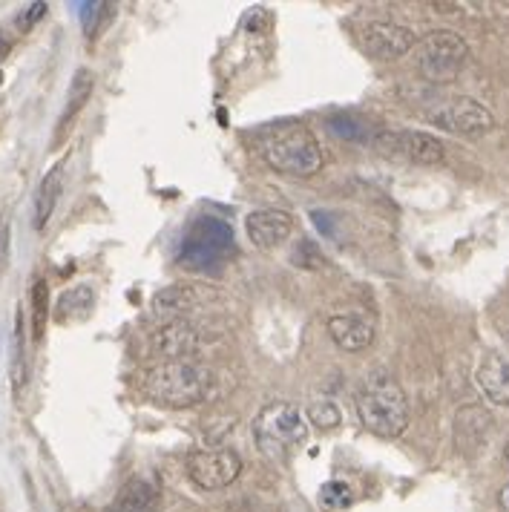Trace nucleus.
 <instances>
[{"mask_svg": "<svg viewBox=\"0 0 509 512\" xmlns=\"http://www.w3.org/2000/svg\"><path fill=\"white\" fill-rule=\"evenodd\" d=\"M141 389L153 403L167 409H187L196 406L213 389V372L205 363L187 360H164L159 366L147 369L141 377Z\"/></svg>", "mask_w": 509, "mask_h": 512, "instance_id": "obj_1", "label": "nucleus"}, {"mask_svg": "<svg viewBox=\"0 0 509 512\" xmlns=\"http://www.w3.org/2000/svg\"><path fill=\"white\" fill-rule=\"evenodd\" d=\"M259 153L282 176L308 179L323 170V147L302 124H274L259 136Z\"/></svg>", "mask_w": 509, "mask_h": 512, "instance_id": "obj_2", "label": "nucleus"}, {"mask_svg": "<svg viewBox=\"0 0 509 512\" xmlns=\"http://www.w3.org/2000/svg\"><path fill=\"white\" fill-rule=\"evenodd\" d=\"M357 418L377 438H400L409 426V397L392 374H371L357 392Z\"/></svg>", "mask_w": 509, "mask_h": 512, "instance_id": "obj_3", "label": "nucleus"}, {"mask_svg": "<svg viewBox=\"0 0 509 512\" xmlns=\"http://www.w3.org/2000/svg\"><path fill=\"white\" fill-rule=\"evenodd\" d=\"M308 438V418L294 403H271L254 420L256 449L268 458H288Z\"/></svg>", "mask_w": 509, "mask_h": 512, "instance_id": "obj_4", "label": "nucleus"}, {"mask_svg": "<svg viewBox=\"0 0 509 512\" xmlns=\"http://www.w3.org/2000/svg\"><path fill=\"white\" fill-rule=\"evenodd\" d=\"M469 58V47L458 32L452 29H435L423 35L415 47V67L426 81H452L463 70Z\"/></svg>", "mask_w": 509, "mask_h": 512, "instance_id": "obj_5", "label": "nucleus"}, {"mask_svg": "<svg viewBox=\"0 0 509 512\" xmlns=\"http://www.w3.org/2000/svg\"><path fill=\"white\" fill-rule=\"evenodd\" d=\"M242 472V461L233 449H193L187 455V475L199 489H225Z\"/></svg>", "mask_w": 509, "mask_h": 512, "instance_id": "obj_6", "label": "nucleus"}, {"mask_svg": "<svg viewBox=\"0 0 509 512\" xmlns=\"http://www.w3.org/2000/svg\"><path fill=\"white\" fill-rule=\"evenodd\" d=\"M429 118H432L435 127H443L446 133L469 136V139L486 136L495 127L492 113L486 110L481 101H475V98H455V101H449L440 110H435Z\"/></svg>", "mask_w": 509, "mask_h": 512, "instance_id": "obj_7", "label": "nucleus"}, {"mask_svg": "<svg viewBox=\"0 0 509 512\" xmlns=\"http://www.w3.org/2000/svg\"><path fill=\"white\" fill-rule=\"evenodd\" d=\"M371 144L380 153L389 156H400L415 164H440L446 156V147L438 136L432 133H420V130H400V133H380L374 136Z\"/></svg>", "mask_w": 509, "mask_h": 512, "instance_id": "obj_8", "label": "nucleus"}, {"mask_svg": "<svg viewBox=\"0 0 509 512\" xmlns=\"http://www.w3.org/2000/svg\"><path fill=\"white\" fill-rule=\"evenodd\" d=\"M360 47L366 49L371 58L394 61L412 52L417 47V38L409 26H400L394 21H371L360 29Z\"/></svg>", "mask_w": 509, "mask_h": 512, "instance_id": "obj_9", "label": "nucleus"}, {"mask_svg": "<svg viewBox=\"0 0 509 512\" xmlns=\"http://www.w3.org/2000/svg\"><path fill=\"white\" fill-rule=\"evenodd\" d=\"M291 228H294V219L291 213L277 208H262L248 213L245 219V231H248V239L251 245L259 248V251H274L277 245H282L288 236H291Z\"/></svg>", "mask_w": 509, "mask_h": 512, "instance_id": "obj_10", "label": "nucleus"}, {"mask_svg": "<svg viewBox=\"0 0 509 512\" xmlns=\"http://www.w3.org/2000/svg\"><path fill=\"white\" fill-rule=\"evenodd\" d=\"M328 334L331 340L348 354L366 351L374 343V320L363 311H343L328 320Z\"/></svg>", "mask_w": 509, "mask_h": 512, "instance_id": "obj_11", "label": "nucleus"}, {"mask_svg": "<svg viewBox=\"0 0 509 512\" xmlns=\"http://www.w3.org/2000/svg\"><path fill=\"white\" fill-rule=\"evenodd\" d=\"M153 346L167 360H187L199 351V331L187 320H173V323H164V328L153 340Z\"/></svg>", "mask_w": 509, "mask_h": 512, "instance_id": "obj_12", "label": "nucleus"}, {"mask_svg": "<svg viewBox=\"0 0 509 512\" xmlns=\"http://www.w3.org/2000/svg\"><path fill=\"white\" fill-rule=\"evenodd\" d=\"M478 389L495 406H509V360L501 354H486L475 372Z\"/></svg>", "mask_w": 509, "mask_h": 512, "instance_id": "obj_13", "label": "nucleus"}, {"mask_svg": "<svg viewBox=\"0 0 509 512\" xmlns=\"http://www.w3.org/2000/svg\"><path fill=\"white\" fill-rule=\"evenodd\" d=\"M61 190H64V164H55L47 176L41 179L38 190H35V202H32V225H35V231H44L49 225L52 213L58 208Z\"/></svg>", "mask_w": 509, "mask_h": 512, "instance_id": "obj_14", "label": "nucleus"}, {"mask_svg": "<svg viewBox=\"0 0 509 512\" xmlns=\"http://www.w3.org/2000/svg\"><path fill=\"white\" fill-rule=\"evenodd\" d=\"M95 87V75L87 67H81V70L72 75V84L70 90H67V101H64V113L58 118V139L61 141L67 133H70L72 121L81 116V110H84V104L90 101V95H93Z\"/></svg>", "mask_w": 509, "mask_h": 512, "instance_id": "obj_15", "label": "nucleus"}, {"mask_svg": "<svg viewBox=\"0 0 509 512\" xmlns=\"http://www.w3.org/2000/svg\"><path fill=\"white\" fill-rule=\"evenodd\" d=\"M196 303H199V294H196L190 285H170V288H162V291L153 297L150 311H153L156 320L173 323V320H185L182 314L190 311Z\"/></svg>", "mask_w": 509, "mask_h": 512, "instance_id": "obj_16", "label": "nucleus"}, {"mask_svg": "<svg viewBox=\"0 0 509 512\" xmlns=\"http://www.w3.org/2000/svg\"><path fill=\"white\" fill-rule=\"evenodd\" d=\"M492 429V418L486 415L481 406H466L455 418V441L463 452H472L478 446H484L486 435Z\"/></svg>", "mask_w": 509, "mask_h": 512, "instance_id": "obj_17", "label": "nucleus"}, {"mask_svg": "<svg viewBox=\"0 0 509 512\" xmlns=\"http://www.w3.org/2000/svg\"><path fill=\"white\" fill-rule=\"evenodd\" d=\"M159 507V489L153 487L150 481H130L127 487L118 492V498L113 501L110 510L118 512H156Z\"/></svg>", "mask_w": 509, "mask_h": 512, "instance_id": "obj_18", "label": "nucleus"}, {"mask_svg": "<svg viewBox=\"0 0 509 512\" xmlns=\"http://www.w3.org/2000/svg\"><path fill=\"white\" fill-rule=\"evenodd\" d=\"M95 305V291L93 285H72L61 294V300L55 305V317L61 323H70V320H81L93 311Z\"/></svg>", "mask_w": 509, "mask_h": 512, "instance_id": "obj_19", "label": "nucleus"}, {"mask_svg": "<svg viewBox=\"0 0 509 512\" xmlns=\"http://www.w3.org/2000/svg\"><path fill=\"white\" fill-rule=\"evenodd\" d=\"M49 320V285L38 280L32 285V337L41 340Z\"/></svg>", "mask_w": 509, "mask_h": 512, "instance_id": "obj_20", "label": "nucleus"}, {"mask_svg": "<svg viewBox=\"0 0 509 512\" xmlns=\"http://www.w3.org/2000/svg\"><path fill=\"white\" fill-rule=\"evenodd\" d=\"M305 418L311 420L317 429L328 432V429H337V426H340L343 415H340V406H337L334 400H314V403H308Z\"/></svg>", "mask_w": 509, "mask_h": 512, "instance_id": "obj_21", "label": "nucleus"}, {"mask_svg": "<svg viewBox=\"0 0 509 512\" xmlns=\"http://www.w3.org/2000/svg\"><path fill=\"white\" fill-rule=\"evenodd\" d=\"M26 383V357H24V314L18 308V317H15V357H12V386H15V395L24 389Z\"/></svg>", "mask_w": 509, "mask_h": 512, "instance_id": "obj_22", "label": "nucleus"}, {"mask_svg": "<svg viewBox=\"0 0 509 512\" xmlns=\"http://www.w3.org/2000/svg\"><path fill=\"white\" fill-rule=\"evenodd\" d=\"M351 501H354V492L346 481H328L320 487V504L325 510H346Z\"/></svg>", "mask_w": 509, "mask_h": 512, "instance_id": "obj_23", "label": "nucleus"}, {"mask_svg": "<svg viewBox=\"0 0 509 512\" xmlns=\"http://www.w3.org/2000/svg\"><path fill=\"white\" fill-rule=\"evenodd\" d=\"M81 9V24H84V32L95 38L98 29H101V21H107L113 15V6L110 3H78Z\"/></svg>", "mask_w": 509, "mask_h": 512, "instance_id": "obj_24", "label": "nucleus"}, {"mask_svg": "<svg viewBox=\"0 0 509 512\" xmlns=\"http://www.w3.org/2000/svg\"><path fill=\"white\" fill-rule=\"evenodd\" d=\"M331 124V130L340 136V139L348 141H366V130H363V124L357 121V118L351 116H337L328 121Z\"/></svg>", "mask_w": 509, "mask_h": 512, "instance_id": "obj_25", "label": "nucleus"}, {"mask_svg": "<svg viewBox=\"0 0 509 512\" xmlns=\"http://www.w3.org/2000/svg\"><path fill=\"white\" fill-rule=\"evenodd\" d=\"M44 15H47V3H29L24 12L15 18V24H18V29H21V32H26V29H32V26L38 24Z\"/></svg>", "mask_w": 509, "mask_h": 512, "instance_id": "obj_26", "label": "nucleus"}, {"mask_svg": "<svg viewBox=\"0 0 509 512\" xmlns=\"http://www.w3.org/2000/svg\"><path fill=\"white\" fill-rule=\"evenodd\" d=\"M498 504H501V510L509 512V484L498 492Z\"/></svg>", "mask_w": 509, "mask_h": 512, "instance_id": "obj_27", "label": "nucleus"}, {"mask_svg": "<svg viewBox=\"0 0 509 512\" xmlns=\"http://www.w3.org/2000/svg\"><path fill=\"white\" fill-rule=\"evenodd\" d=\"M6 52H9V41H6V38H0V58H3Z\"/></svg>", "mask_w": 509, "mask_h": 512, "instance_id": "obj_28", "label": "nucleus"}, {"mask_svg": "<svg viewBox=\"0 0 509 512\" xmlns=\"http://www.w3.org/2000/svg\"><path fill=\"white\" fill-rule=\"evenodd\" d=\"M504 461H507V466H509V443H507V449H504Z\"/></svg>", "mask_w": 509, "mask_h": 512, "instance_id": "obj_29", "label": "nucleus"}, {"mask_svg": "<svg viewBox=\"0 0 509 512\" xmlns=\"http://www.w3.org/2000/svg\"><path fill=\"white\" fill-rule=\"evenodd\" d=\"M0 81H3V72H0Z\"/></svg>", "mask_w": 509, "mask_h": 512, "instance_id": "obj_30", "label": "nucleus"}, {"mask_svg": "<svg viewBox=\"0 0 509 512\" xmlns=\"http://www.w3.org/2000/svg\"><path fill=\"white\" fill-rule=\"evenodd\" d=\"M107 512H118V510H107Z\"/></svg>", "mask_w": 509, "mask_h": 512, "instance_id": "obj_31", "label": "nucleus"}]
</instances>
